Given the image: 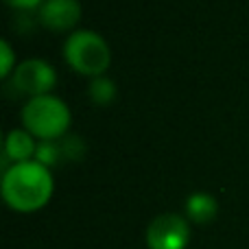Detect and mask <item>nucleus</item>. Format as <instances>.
Listing matches in <instances>:
<instances>
[{
	"label": "nucleus",
	"instance_id": "obj_1",
	"mask_svg": "<svg viewBox=\"0 0 249 249\" xmlns=\"http://www.w3.org/2000/svg\"><path fill=\"white\" fill-rule=\"evenodd\" d=\"M53 195V175L37 160L18 162L2 175V197L18 212H33L46 206Z\"/></svg>",
	"mask_w": 249,
	"mask_h": 249
},
{
	"label": "nucleus",
	"instance_id": "obj_2",
	"mask_svg": "<svg viewBox=\"0 0 249 249\" xmlns=\"http://www.w3.org/2000/svg\"><path fill=\"white\" fill-rule=\"evenodd\" d=\"M22 123L31 136H37L42 140H55L64 136L66 129L70 127V112L64 101L57 96H33L22 107Z\"/></svg>",
	"mask_w": 249,
	"mask_h": 249
},
{
	"label": "nucleus",
	"instance_id": "obj_3",
	"mask_svg": "<svg viewBox=\"0 0 249 249\" xmlns=\"http://www.w3.org/2000/svg\"><path fill=\"white\" fill-rule=\"evenodd\" d=\"M64 57L77 72L99 77L109 66V46L94 31H74L64 44Z\"/></svg>",
	"mask_w": 249,
	"mask_h": 249
},
{
	"label": "nucleus",
	"instance_id": "obj_4",
	"mask_svg": "<svg viewBox=\"0 0 249 249\" xmlns=\"http://www.w3.org/2000/svg\"><path fill=\"white\" fill-rule=\"evenodd\" d=\"M190 241V225L179 214H160L149 223L146 245L149 249H186Z\"/></svg>",
	"mask_w": 249,
	"mask_h": 249
},
{
	"label": "nucleus",
	"instance_id": "obj_5",
	"mask_svg": "<svg viewBox=\"0 0 249 249\" xmlns=\"http://www.w3.org/2000/svg\"><path fill=\"white\" fill-rule=\"evenodd\" d=\"M55 70L48 61L44 59H26L20 66H16V72H13V86L20 92L33 96H44L53 90L55 86Z\"/></svg>",
	"mask_w": 249,
	"mask_h": 249
},
{
	"label": "nucleus",
	"instance_id": "obj_6",
	"mask_svg": "<svg viewBox=\"0 0 249 249\" xmlns=\"http://www.w3.org/2000/svg\"><path fill=\"white\" fill-rule=\"evenodd\" d=\"M81 18V4L77 0H46L39 9V20L53 31L72 29Z\"/></svg>",
	"mask_w": 249,
	"mask_h": 249
},
{
	"label": "nucleus",
	"instance_id": "obj_7",
	"mask_svg": "<svg viewBox=\"0 0 249 249\" xmlns=\"http://www.w3.org/2000/svg\"><path fill=\"white\" fill-rule=\"evenodd\" d=\"M37 151V144L33 142L29 131H22V129H13L7 133V142H4V155L13 162H29L31 158Z\"/></svg>",
	"mask_w": 249,
	"mask_h": 249
},
{
	"label": "nucleus",
	"instance_id": "obj_8",
	"mask_svg": "<svg viewBox=\"0 0 249 249\" xmlns=\"http://www.w3.org/2000/svg\"><path fill=\"white\" fill-rule=\"evenodd\" d=\"M216 210H219V206H216V199L212 195L195 193L186 199V214L195 223H210L216 216Z\"/></svg>",
	"mask_w": 249,
	"mask_h": 249
},
{
	"label": "nucleus",
	"instance_id": "obj_9",
	"mask_svg": "<svg viewBox=\"0 0 249 249\" xmlns=\"http://www.w3.org/2000/svg\"><path fill=\"white\" fill-rule=\"evenodd\" d=\"M90 96L96 105H107L114 101L116 96V88H114L112 79H105V77H96L94 81L90 83Z\"/></svg>",
	"mask_w": 249,
	"mask_h": 249
},
{
	"label": "nucleus",
	"instance_id": "obj_10",
	"mask_svg": "<svg viewBox=\"0 0 249 249\" xmlns=\"http://www.w3.org/2000/svg\"><path fill=\"white\" fill-rule=\"evenodd\" d=\"M59 153H61L59 144H55L53 140H42L37 144V151H35V160L39 164H44V166H48V164H55L59 160Z\"/></svg>",
	"mask_w": 249,
	"mask_h": 249
},
{
	"label": "nucleus",
	"instance_id": "obj_11",
	"mask_svg": "<svg viewBox=\"0 0 249 249\" xmlns=\"http://www.w3.org/2000/svg\"><path fill=\"white\" fill-rule=\"evenodd\" d=\"M0 74L2 77H9V72L13 70V51H11V44L7 42V39H2L0 42Z\"/></svg>",
	"mask_w": 249,
	"mask_h": 249
},
{
	"label": "nucleus",
	"instance_id": "obj_12",
	"mask_svg": "<svg viewBox=\"0 0 249 249\" xmlns=\"http://www.w3.org/2000/svg\"><path fill=\"white\" fill-rule=\"evenodd\" d=\"M4 2H9L11 7H18V9H31L35 4H39L42 0H4Z\"/></svg>",
	"mask_w": 249,
	"mask_h": 249
}]
</instances>
